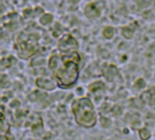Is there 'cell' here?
<instances>
[{
    "mask_svg": "<svg viewBox=\"0 0 155 140\" xmlns=\"http://www.w3.org/2000/svg\"><path fill=\"white\" fill-rule=\"evenodd\" d=\"M81 56L77 51H59L54 53L48 59V67L58 86L70 88L80 76Z\"/></svg>",
    "mask_w": 155,
    "mask_h": 140,
    "instance_id": "obj_1",
    "label": "cell"
},
{
    "mask_svg": "<svg viewBox=\"0 0 155 140\" xmlns=\"http://www.w3.org/2000/svg\"><path fill=\"white\" fill-rule=\"evenodd\" d=\"M71 111L76 123L85 128L93 127L97 123V113L94 105L87 97L77 98L71 105Z\"/></svg>",
    "mask_w": 155,
    "mask_h": 140,
    "instance_id": "obj_2",
    "label": "cell"
},
{
    "mask_svg": "<svg viewBox=\"0 0 155 140\" xmlns=\"http://www.w3.org/2000/svg\"><path fill=\"white\" fill-rule=\"evenodd\" d=\"M151 136L150 131L145 127L139 130V137L140 140H149Z\"/></svg>",
    "mask_w": 155,
    "mask_h": 140,
    "instance_id": "obj_3",
    "label": "cell"
}]
</instances>
